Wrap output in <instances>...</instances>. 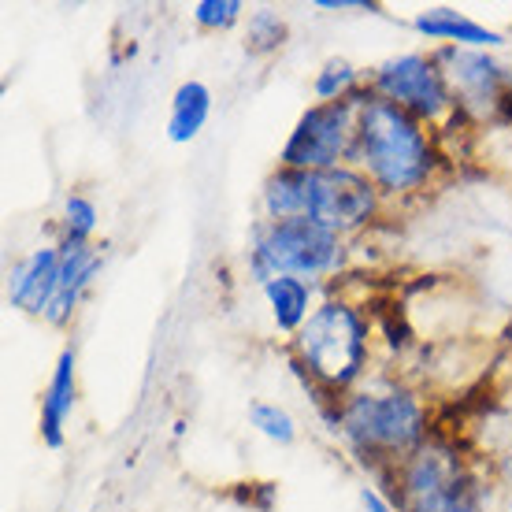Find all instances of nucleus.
Here are the masks:
<instances>
[{"label": "nucleus", "instance_id": "dca6fc26", "mask_svg": "<svg viewBox=\"0 0 512 512\" xmlns=\"http://www.w3.org/2000/svg\"><path fill=\"white\" fill-rule=\"evenodd\" d=\"M357 78H360V71L349 64V60H327L323 71L316 75V82H312V90H316L320 104H331V101L349 97V93H357Z\"/></svg>", "mask_w": 512, "mask_h": 512}, {"label": "nucleus", "instance_id": "a211bd4d", "mask_svg": "<svg viewBox=\"0 0 512 512\" xmlns=\"http://www.w3.org/2000/svg\"><path fill=\"white\" fill-rule=\"evenodd\" d=\"M286 41V23L275 12H253L249 15V30H245V49L253 56H268Z\"/></svg>", "mask_w": 512, "mask_h": 512}, {"label": "nucleus", "instance_id": "0eeeda50", "mask_svg": "<svg viewBox=\"0 0 512 512\" xmlns=\"http://www.w3.org/2000/svg\"><path fill=\"white\" fill-rule=\"evenodd\" d=\"M360 104H364V93H349V97L331 104H312L282 145V167L331 171V167H338V160H349L353 141H357Z\"/></svg>", "mask_w": 512, "mask_h": 512}, {"label": "nucleus", "instance_id": "39448f33", "mask_svg": "<svg viewBox=\"0 0 512 512\" xmlns=\"http://www.w3.org/2000/svg\"><path fill=\"white\" fill-rule=\"evenodd\" d=\"M346 260V245L342 234L327 231L312 219H279V223H264L253 238L249 249V271L253 279H320L334 275Z\"/></svg>", "mask_w": 512, "mask_h": 512}, {"label": "nucleus", "instance_id": "1a4fd4ad", "mask_svg": "<svg viewBox=\"0 0 512 512\" xmlns=\"http://www.w3.org/2000/svg\"><path fill=\"white\" fill-rule=\"evenodd\" d=\"M442 75H446L453 101L468 108V112H498L505 93H509V71L490 60L487 52L468 49H442L435 56Z\"/></svg>", "mask_w": 512, "mask_h": 512}, {"label": "nucleus", "instance_id": "f8f14e48", "mask_svg": "<svg viewBox=\"0 0 512 512\" xmlns=\"http://www.w3.org/2000/svg\"><path fill=\"white\" fill-rule=\"evenodd\" d=\"M416 30H420L423 38L431 41H449L453 49L464 45V49H498L505 45V34L498 30H490V26L475 23L468 15L453 12V8H427V12L416 15Z\"/></svg>", "mask_w": 512, "mask_h": 512}, {"label": "nucleus", "instance_id": "f257e3e1", "mask_svg": "<svg viewBox=\"0 0 512 512\" xmlns=\"http://www.w3.org/2000/svg\"><path fill=\"white\" fill-rule=\"evenodd\" d=\"M349 160L368 171L375 190L397 197V193L420 190L431 179L438 153L420 119L383 101L379 93H364Z\"/></svg>", "mask_w": 512, "mask_h": 512}, {"label": "nucleus", "instance_id": "20e7f679", "mask_svg": "<svg viewBox=\"0 0 512 512\" xmlns=\"http://www.w3.org/2000/svg\"><path fill=\"white\" fill-rule=\"evenodd\" d=\"M294 349L297 368L308 372V379L327 394H338L349 383H357L368 364V323L357 308L327 301L297 331Z\"/></svg>", "mask_w": 512, "mask_h": 512}, {"label": "nucleus", "instance_id": "7ed1b4c3", "mask_svg": "<svg viewBox=\"0 0 512 512\" xmlns=\"http://www.w3.org/2000/svg\"><path fill=\"white\" fill-rule=\"evenodd\" d=\"M334 423L368 464H401L427 442V416L409 390L349 397Z\"/></svg>", "mask_w": 512, "mask_h": 512}, {"label": "nucleus", "instance_id": "9d476101", "mask_svg": "<svg viewBox=\"0 0 512 512\" xmlns=\"http://www.w3.org/2000/svg\"><path fill=\"white\" fill-rule=\"evenodd\" d=\"M60 249H34L23 264L12 271V286H8V301L23 308L30 316H45L56 297V282H60Z\"/></svg>", "mask_w": 512, "mask_h": 512}, {"label": "nucleus", "instance_id": "f3484780", "mask_svg": "<svg viewBox=\"0 0 512 512\" xmlns=\"http://www.w3.org/2000/svg\"><path fill=\"white\" fill-rule=\"evenodd\" d=\"M249 420H253V427L260 431L264 438H271V442H279V446H290L297 438V423L294 416L286 409H279V405H271V401H256V405H249Z\"/></svg>", "mask_w": 512, "mask_h": 512}, {"label": "nucleus", "instance_id": "5701e85b", "mask_svg": "<svg viewBox=\"0 0 512 512\" xmlns=\"http://www.w3.org/2000/svg\"><path fill=\"white\" fill-rule=\"evenodd\" d=\"M509 512H512V509H509Z\"/></svg>", "mask_w": 512, "mask_h": 512}, {"label": "nucleus", "instance_id": "423d86ee", "mask_svg": "<svg viewBox=\"0 0 512 512\" xmlns=\"http://www.w3.org/2000/svg\"><path fill=\"white\" fill-rule=\"evenodd\" d=\"M397 512H483L475 479L442 442H423L394 472Z\"/></svg>", "mask_w": 512, "mask_h": 512}, {"label": "nucleus", "instance_id": "412c9836", "mask_svg": "<svg viewBox=\"0 0 512 512\" xmlns=\"http://www.w3.org/2000/svg\"><path fill=\"white\" fill-rule=\"evenodd\" d=\"M360 505H364L368 512H397L394 501H386L383 494H379V490H372V487L360 490Z\"/></svg>", "mask_w": 512, "mask_h": 512}, {"label": "nucleus", "instance_id": "9b49d317", "mask_svg": "<svg viewBox=\"0 0 512 512\" xmlns=\"http://www.w3.org/2000/svg\"><path fill=\"white\" fill-rule=\"evenodd\" d=\"M60 282H56V297H52L49 312H45V320L56 323V327H64L71 320V312H75L78 297L86 294V286L93 282V275L101 271V253H97V245L90 242H64L60 245Z\"/></svg>", "mask_w": 512, "mask_h": 512}, {"label": "nucleus", "instance_id": "ddd939ff", "mask_svg": "<svg viewBox=\"0 0 512 512\" xmlns=\"http://www.w3.org/2000/svg\"><path fill=\"white\" fill-rule=\"evenodd\" d=\"M75 409V349H64L52 368L49 390L41 394V438L49 449L64 446V423Z\"/></svg>", "mask_w": 512, "mask_h": 512}, {"label": "nucleus", "instance_id": "6ab92c4d", "mask_svg": "<svg viewBox=\"0 0 512 512\" xmlns=\"http://www.w3.org/2000/svg\"><path fill=\"white\" fill-rule=\"evenodd\" d=\"M64 227H67V242H90V234L97 231V208H93L90 197H82V193L67 197Z\"/></svg>", "mask_w": 512, "mask_h": 512}, {"label": "nucleus", "instance_id": "aec40b11", "mask_svg": "<svg viewBox=\"0 0 512 512\" xmlns=\"http://www.w3.org/2000/svg\"><path fill=\"white\" fill-rule=\"evenodd\" d=\"M245 4L242 0H201V4H193V19L197 26H205V30H227L242 19Z\"/></svg>", "mask_w": 512, "mask_h": 512}, {"label": "nucleus", "instance_id": "4468645a", "mask_svg": "<svg viewBox=\"0 0 512 512\" xmlns=\"http://www.w3.org/2000/svg\"><path fill=\"white\" fill-rule=\"evenodd\" d=\"M208 116H212V90L205 82H182L175 90V101H171V119H167V138L182 145V141H193L201 130H205Z\"/></svg>", "mask_w": 512, "mask_h": 512}, {"label": "nucleus", "instance_id": "4be33fe9", "mask_svg": "<svg viewBox=\"0 0 512 512\" xmlns=\"http://www.w3.org/2000/svg\"><path fill=\"white\" fill-rule=\"evenodd\" d=\"M316 8H323V12H342V8H360V12H375V4H368V0H316Z\"/></svg>", "mask_w": 512, "mask_h": 512}, {"label": "nucleus", "instance_id": "6e6552de", "mask_svg": "<svg viewBox=\"0 0 512 512\" xmlns=\"http://www.w3.org/2000/svg\"><path fill=\"white\" fill-rule=\"evenodd\" d=\"M372 93H379L383 101L397 104V108H405L409 116L427 119V123H435V119L449 116L457 108L438 60H427L420 52H405V56L386 60L372 78Z\"/></svg>", "mask_w": 512, "mask_h": 512}, {"label": "nucleus", "instance_id": "2eb2a0df", "mask_svg": "<svg viewBox=\"0 0 512 512\" xmlns=\"http://www.w3.org/2000/svg\"><path fill=\"white\" fill-rule=\"evenodd\" d=\"M264 297H268L271 320L282 334H297L308 323V301H312V290H308L305 279H271L264 282Z\"/></svg>", "mask_w": 512, "mask_h": 512}, {"label": "nucleus", "instance_id": "f03ea898", "mask_svg": "<svg viewBox=\"0 0 512 512\" xmlns=\"http://www.w3.org/2000/svg\"><path fill=\"white\" fill-rule=\"evenodd\" d=\"M264 212L271 223L279 219H312L334 234L364 227L379 208V190L368 175L353 167L331 171H290L279 167L264 182Z\"/></svg>", "mask_w": 512, "mask_h": 512}]
</instances>
